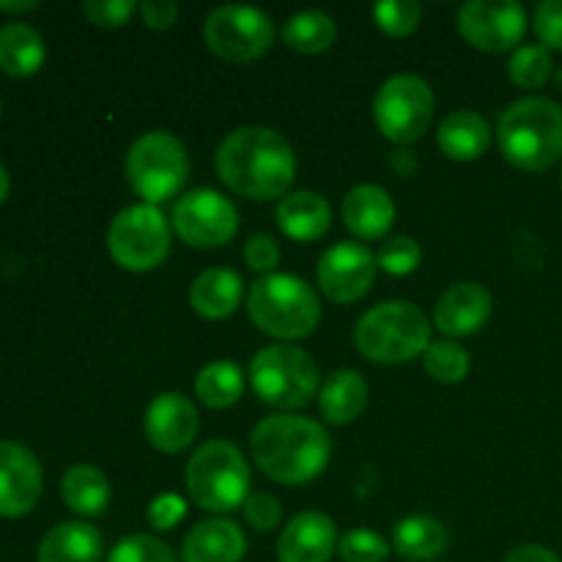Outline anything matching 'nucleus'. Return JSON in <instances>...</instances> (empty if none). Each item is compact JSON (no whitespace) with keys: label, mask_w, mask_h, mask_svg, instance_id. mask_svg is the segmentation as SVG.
Listing matches in <instances>:
<instances>
[{"label":"nucleus","mask_w":562,"mask_h":562,"mask_svg":"<svg viewBox=\"0 0 562 562\" xmlns=\"http://www.w3.org/2000/svg\"><path fill=\"white\" fill-rule=\"evenodd\" d=\"M220 181L250 201H274L289 195L296 176L291 143L269 126H239L214 154Z\"/></svg>","instance_id":"obj_1"},{"label":"nucleus","mask_w":562,"mask_h":562,"mask_svg":"<svg viewBox=\"0 0 562 562\" xmlns=\"http://www.w3.org/2000/svg\"><path fill=\"white\" fill-rule=\"evenodd\" d=\"M252 461L258 470L283 486H302L327 467L333 442L322 423L300 415H274L250 434Z\"/></svg>","instance_id":"obj_2"},{"label":"nucleus","mask_w":562,"mask_h":562,"mask_svg":"<svg viewBox=\"0 0 562 562\" xmlns=\"http://www.w3.org/2000/svg\"><path fill=\"white\" fill-rule=\"evenodd\" d=\"M497 135L510 165L541 173L562 157V108L547 97L519 99L503 113Z\"/></svg>","instance_id":"obj_3"},{"label":"nucleus","mask_w":562,"mask_h":562,"mask_svg":"<svg viewBox=\"0 0 562 562\" xmlns=\"http://www.w3.org/2000/svg\"><path fill=\"white\" fill-rule=\"evenodd\" d=\"M247 313L261 333L278 340H300L313 335L322 322V302L296 274L272 272L250 285Z\"/></svg>","instance_id":"obj_4"},{"label":"nucleus","mask_w":562,"mask_h":562,"mask_svg":"<svg viewBox=\"0 0 562 562\" xmlns=\"http://www.w3.org/2000/svg\"><path fill=\"white\" fill-rule=\"evenodd\" d=\"M355 344L366 360L401 366L417 355H426L431 346V324L412 302H382L357 322Z\"/></svg>","instance_id":"obj_5"},{"label":"nucleus","mask_w":562,"mask_h":562,"mask_svg":"<svg viewBox=\"0 0 562 562\" xmlns=\"http://www.w3.org/2000/svg\"><path fill=\"white\" fill-rule=\"evenodd\" d=\"M192 503L212 514H231L250 497V467L236 445L214 439L192 453L184 472Z\"/></svg>","instance_id":"obj_6"},{"label":"nucleus","mask_w":562,"mask_h":562,"mask_svg":"<svg viewBox=\"0 0 562 562\" xmlns=\"http://www.w3.org/2000/svg\"><path fill=\"white\" fill-rule=\"evenodd\" d=\"M247 376L263 404L283 412L302 409L322 390L316 360L291 344H274L258 351Z\"/></svg>","instance_id":"obj_7"},{"label":"nucleus","mask_w":562,"mask_h":562,"mask_svg":"<svg viewBox=\"0 0 562 562\" xmlns=\"http://www.w3.org/2000/svg\"><path fill=\"white\" fill-rule=\"evenodd\" d=\"M187 176H190V154L184 143L170 132H146L126 151V181L148 206L179 195L187 184Z\"/></svg>","instance_id":"obj_8"},{"label":"nucleus","mask_w":562,"mask_h":562,"mask_svg":"<svg viewBox=\"0 0 562 562\" xmlns=\"http://www.w3.org/2000/svg\"><path fill=\"white\" fill-rule=\"evenodd\" d=\"M108 250L126 272H151L170 252V225L157 206H126L108 228Z\"/></svg>","instance_id":"obj_9"},{"label":"nucleus","mask_w":562,"mask_h":562,"mask_svg":"<svg viewBox=\"0 0 562 562\" xmlns=\"http://www.w3.org/2000/svg\"><path fill=\"white\" fill-rule=\"evenodd\" d=\"M437 110L431 86L417 75H393L373 99V119L390 143L409 146L428 132Z\"/></svg>","instance_id":"obj_10"},{"label":"nucleus","mask_w":562,"mask_h":562,"mask_svg":"<svg viewBox=\"0 0 562 562\" xmlns=\"http://www.w3.org/2000/svg\"><path fill=\"white\" fill-rule=\"evenodd\" d=\"M203 38L217 58L228 64H252L274 44V22L267 11L252 5H217L206 16Z\"/></svg>","instance_id":"obj_11"},{"label":"nucleus","mask_w":562,"mask_h":562,"mask_svg":"<svg viewBox=\"0 0 562 562\" xmlns=\"http://www.w3.org/2000/svg\"><path fill=\"white\" fill-rule=\"evenodd\" d=\"M173 231L181 241L201 250L228 245L239 231V212L217 190H192L173 206Z\"/></svg>","instance_id":"obj_12"},{"label":"nucleus","mask_w":562,"mask_h":562,"mask_svg":"<svg viewBox=\"0 0 562 562\" xmlns=\"http://www.w3.org/2000/svg\"><path fill=\"white\" fill-rule=\"evenodd\" d=\"M459 31L483 53H508L525 38L527 11L516 0H470L459 11Z\"/></svg>","instance_id":"obj_13"},{"label":"nucleus","mask_w":562,"mask_h":562,"mask_svg":"<svg viewBox=\"0 0 562 562\" xmlns=\"http://www.w3.org/2000/svg\"><path fill=\"white\" fill-rule=\"evenodd\" d=\"M318 285L329 302L349 305L362 300L376 280V256L360 241H340L318 258Z\"/></svg>","instance_id":"obj_14"},{"label":"nucleus","mask_w":562,"mask_h":562,"mask_svg":"<svg viewBox=\"0 0 562 562\" xmlns=\"http://www.w3.org/2000/svg\"><path fill=\"white\" fill-rule=\"evenodd\" d=\"M44 475L36 456L16 442H0V516L20 519L36 508Z\"/></svg>","instance_id":"obj_15"},{"label":"nucleus","mask_w":562,"mask_h":562,"mask_svg":"<svg viewBox=\"0 0 562 562\" xmlns=\"http://www.w3.org/2000/svg\"><path fill=\"white\" fill-rule=\"evenodd\" d=\"M143 428H146V439L154 450L173 456L195 442L201 423H198V409L190 398H184L181 393H159L148 404Z\"/></svg>","instance_id":"obj_16"},{"label":"nucleus","mask_w":562,"mask_h":562,"mask_svg":"<svg viewBox=\"0 0 562 562\" xmlns=\"http://www.w3.org/2000/svg\"><path fill=\"white\" fill-rule=\"evenodd\" d=\"M338 530L327 514L307 510L285 525L278 541L280 562H329L338 552Z\"/></svg>","instance_id":"obj_17"},{"label":"nucleus","mask_w":562,"mask_h":562,"mask_svg":"<svg viewBox=\"0 0 562 562\" xmlns=\"http://www.w3.org/2000/svg\"><path fill=\"white\" fill-rule=\"evenodd\" d=\"M492 316V294L481 283H456L439 296L434 324L448 338H467L486 327Z\"/></svg>","instance_id":"obj_18"},{"label":"nucleus","mask_w":562,"mask_h":562,"mask_svg":"<svg viewBox=\"0 0 562 562\" xmlns=\"http://www.w3.org/2000/svg\"><path fill=\"white\" fill-rule=\"evenodd\" d=\"M344 225L362 241H376L390 234L395 223V203L390 192L379 184H357L346 192Z\"/></svg>","instance_id":"obj_19"},{"label":"nucleus","mask_w":562,"mask_h":562,"mask_svg":"<svg viewBox=\"0 0 562 562\" xmlns=\"http://www.w3.org/2000/svg\"><path fill=\"white\" fill-rule=\"evenodd\" d=\"M247 554V538L241 527L231 519L201 521L192 527L181 543L184 562H241Z\"/></svg>","instance_id":"obj_20"},{"label":"nucleus","mask_w":562,"mask_h":562,"mask_svg":"<svg viewBox=\"0 0 562 562\" xmlns=\"http://www.w3.org/2000/svg\"><path fill=\"white\" fill-rule=\"evenodd\" d=\"M280 231L294 241H316L333 228V209L327 198L313 190L289 192L274 209Z\"/></svg>","instance_id":"obj_21"},{"label":"nucleus","mask_w":562,"mask_h":562,"mask_svg":"<svg viewBox=\"0 0 562 562\" xmlns=\"http://www.w3.org/2000/svg\"><path fill=\"white\" fill-rule=\"evenodd\" d=\"M241 296H245V283H241L239 272L225 267L203 269L190 285L192 311L203 318H212V322L236 313V307L241 305Z\"/></svg>","instance_id":"obj_22"},{"label":"nucleus","mask_w":562,"mask_h":562,"mask_svg":"<svg viewBox=\"0 0 562 562\" xmlns=\"http://www.w3.org/2000/svg\"><path fill=\"white\" fill-rule=\"evenodd\" d=\"M439 151L453 162H472L483 157L492 146V130L488 121L475 110H456L445 115L437 130Z\"/></svg>","instance_id":"obj_23"},{"label":"nucleus","mask_w":562,"mask_h":562,"mask_svg":"<svg viewBox=\"0 0 562 562\" xmlns=\"http://www.w3.org/2000/svg\"><path fill=\"white\" fill-rule=\"evenodd\" d=\"M104 541L97 527L86 521H64L38 543V562H102Z\"/></svg>","instance_id":"obj_24"},{"label":"nucleus","mask_w":562,"mask_h":562,"mask_svg":"<svg viewBox=\"0 0 562 562\" xmlns=\"http://www.w3.org/2000/svg\"><path fill=\"white\" fill-rule=\"evenodd\" d=\"M318 406L327 423L346 426L366 412L368 382L357 371H335L318 390Z\"/></svg>","instance_id":"obj_25"},{"label":"nucleus","mask_w":562,"mask_h":562,"mask_svg":"<svg viewBox=\"0 0 562 562\" xmlns=\"http://www.w3.org/2000/svg\"><path fill=\"white\" fill-rule=\"evenodd\" d=\"M47 58V47L36 27L9 22L0 27V69L11 77L36 75Z\"/></svg>","instance_id":"obj_26"},{"label":"nucleus","mask_w":562,"mask_h":562,"mask_svg":"<svg viewBox=\"0 0 562 562\" xmlns=\"http://www.w3.org/2000/svg\"><path fill=\"white\" fill-rule=\"evenodd\" d=\"M60 497L71 514L93 519L110 508V481L97 467L75 464L60 481Z\"/></svg>","instance_id":"obj_27"},{"label":"nucleus","mask_w":562,"mask_h":562,"mask_svg":"<svg viewBox=\"0 0 562 562\" xmlns=\"http://www.w3.org/2000/svg\"><path fill=\"white\" fill-rule=\"evenodd\" d=\"M393 549L404 560L431 562L448 549V530L439 519L426 514L406 516L395 525Z\"/></svg>","instance_id":"obj_28"},{"label":"nucleus","mask_w":562,"mask_h":562,"mask_svg":"<svg viewBox=\"0 0 562 562\" xmlns=\"http://www.w3.org/2000/svg\"><path fill=\"white\" fill-rule=\"evenodd\" d=\"M245 393V373L236 362L217 360L201 368L195 376V395L209 409H228Z\"/></svg>","instance_id":"obj_29"},{"label":"nucleus","mask_w":562,"mask_h":562,"mask_svg":"<svg viewBox=\"0 0 562 562\" xmlns=\"http://www.w3.org/2000/svg\"><path fill=\"white\" fill-rule=\"evenodd\" d=\"M338 38V25L324 11H300L283 25L285 47L302 55H318Z\"/></svg>","instance_id":"obj_30"},{"label":"nucleus","mask_w":562,"mask_h":562,"mask_svg":"<svg viewBox=\"0 0 562 562\" xmlns=\"http://www.w3.org/2000/svg\"><path fill=\"white\" fill-rule=\"evenodd\" d=\"M552 53L543 44H525L516 49L508 60V75L514 86L525 88V91H536V88L547 86L552 77Z\"/></svg>","instance_id":"obj_31"},{"label":"nucleus","mask_w":562,"mask_h":562,"mask_svg":"<svg viewBox=\"0 0 562 562\" xmlns=\"http://www.w3.org/2000/svg\"><path fill=\"white\" fill-rule=\"evenodd\" d=\"M423 366H426L428 376L437 379V382L456 384L464 382L467 373H470V355L456 340H437L423 355Z\"/></svg>","instance_id":"obj_32"},{"label":"nucleus","mask_w":562,"mask_h":562,"mask_svg":"<svg viewBox=\"0 0 562 562\" xmlns=\"http://www.w3.org/2000/svg\"><path fill=\"white\" fill-rule=\"evenodd\" d=\"M373 20L387 36L404 38L420 27L423 9L415 0H382L373 5Z\"/></svg>","instance_id":"obj_33"},{"label":"nucleus","mask_w":562,"mask_h":562,"mask_svg":"<svg viewBox=\"0 0 562 562\" xmlns=\"http://www.w3.org/2000/svg\"><path fill=\"white\" fill-rule=\"evenodd\" d=\"M108 562H179L173 549L154 536H130L121 538L110 549Z\"/></svg>","instance_id":"obj_34"},{"label":"nucleus","mask_w":562,"mask_h":562,"mask_svg":"<svg viewBox=\"0 0 562 562\" xmlns=\"http://www.w3.org/2000/svg\"><path fill=\"white\" fill-rule=\"evenodd\" d=\"M423 261V250L415 239L409 236H393V239L382 241L376 252V267L384 269L387 274L404 278V274L415 272Z\"/></svg>","instance_id":"obj_35"},{"label":"nucleus","mask_w":562,"mask_h":562,"mask_svg":"<svg viewBox=\"0 0 562 562\" xmlns=\"http://www.w3.org/2000/svg\"><path fill=\"white\" fill-rule=\"evenodd\" d=\"M338 558L344 562H384L390 558V543L379 532L360 527L340 538Z\"/></svg>","instance_id":"obj_36"},{"label":"nucleus","mask_w":562,"mask_h":562,"mask_svg":"<svg viewBox=\"0 0 562 562\" xmlns=\"http://www.w3.org/2000/svg\"><path fill=\"white\" fill-rule=\"evenodd\" d=\"M241 514H245V521L258 532H269L280 525L283 519V508H280L278 497L267 492L250 494L241 505Z\"/></svg>","instance_id":"obj_37"},{"label":"nucleus","mask_w":562,"mask_h":562,"mask_svg":"<svg viewBox=\"0 0 562 562\" xmlns=\"http://www.w3.org/2000/svg\"><path fill=\"white\" fill-rule=\"evenodd\" d=\"M245 263L252 269V272L261 274V278L263 274H272V269L280 263L278 239L269 234L250 236L245 245Z\"/></svg>","instance_id":"obj_38"},{"label":"nucleus","mask_w":562,"mask_h":562,"mask_svg":"<svg viewBox=\"0 0 562 562\" xmlns=\"http://www.w3.org/2000/svg\"><path fill=\"white\" fill-rule=\"evenodd\" d=\"M82 11H86V16L93 25L121 27L135 14V3L132 0H88Z\"/></svg>","instance_id":"obj_39"},{"label":"nucleus","mask_w":562,"mask_h":562,"mask_svg":"<svg viewBox=\"0 0 562 562\" xmlns=\"http://www.w3.org/2000/svg\"><path fill=\"white\" fill-rule=\"evenodd\" d=\"M536 33L547 49H562V0H543L538 5Z\"/></svg>","instance_id":"obj_40"},{"label":"nucleus","mask_w":562,"mask_h":562,"mask_svg":"<svg viewBox=\"0 0 562 562\" xmlns=\"http://www.w3.org/2000/svg\"><path fill=\"white\" fill-rule=\"evenodd\" d=\"M184 516H187V503L179 497V494H159V497L151 503V508H148V521H151L154 530L159 532L173 530Z\"/></svg>","instance_id":"obj_41"},{"label":"nucleus","mask_w":562,"mask_h":562,"mask_svg":"<svg viewBox=\"0 0 562 562\" xmlns=\"http://www.w3.org/2000/svg\"><path fill=\"white\" fill-rule=\"evenodd\" d=\"M140 16L151 31H168L179 20V5L173 0H146L140 3Z\"/></svg>","instance_id":"obj_42"},{"label":"nucleus","mask_w":562,"mask_h":562,"mask_svg":"<svg viewBox=\"0 0 562 562\" xmlns=\"http://www.w3.org/2000/svg\"><path fill=\"white\" fill-rule=\"evenodd\" d=\"M505 562H562L552 549L538 547V543H527V547H516L514 552L505 558Z\"/></svg>","instance_id":"obj_43"},{"label":"nucleus","mask_w":562,"mask_h":562,"mask_svg":"<svg viewBox=\"0 0 562 562\" xmlns=\"http://www.w3.org/2000/svg\"><path fill=\"white\" fill-rule=\"evenodd\" d=\"M33 9H38L36 0H0V11H9V14H25Z\"/></svg>","instance_id":"obj_44"},{"label":"nucleus","mask_w":562,"mask_h":562,"mask_svg":"<svg viewBox=\"0 0 562 562\" xmlns=\"http://www.w3.org/2000/svg\"><path fill=\"white\" fill-rule=\"evenodd\" d=\"M9 190H11V179H9V170L3 168V165H0V203L5 201V198H9Z\"/></svg>","instance_id":"obj_45"},{"label":"nucleus","mask_w":562,"mask_h":562,"mask_svg":"<svg viewBox=\"0 0 562 562\" xmlns=\"http://www.w3.org/2000/svg\"><path fill=\"white\" fill-rule=\"evenodd\" d=\"M0 113H3V102H0Z\"/></svg>","instance_id":"obj_46"}]
</instances>
